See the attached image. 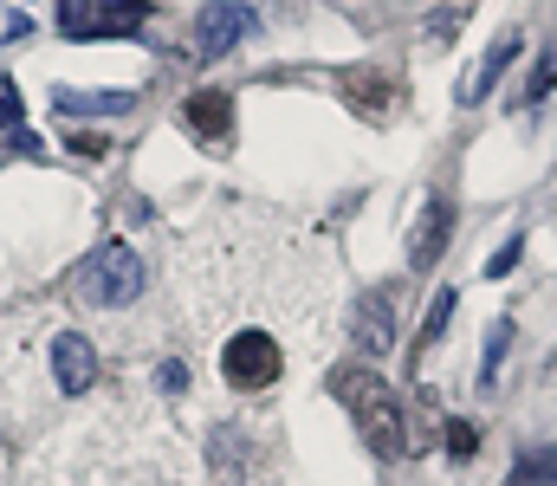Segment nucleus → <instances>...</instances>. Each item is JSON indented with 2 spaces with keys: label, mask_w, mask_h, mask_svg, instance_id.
I'll return each mask as SVG.
<instances>
[{
  "label": "nucleus",
  "mask_w": 557,
  "mask_h": 486,
  "mask_svg": "<svg viewBox=\"0 0 557 486\" xmlns=\"http://www.w3.org/2000/svg\"><path fill=\"white\" fill-rule=\"evenodd\" d=\"M512 486H557V441L539 448V454H525V461L512 468Z\"/></svg>",
  "instance_id": "obj_14"
},
{
  "label": "nucleus",
  "mask_w": 557,
  "mask_h": 486,
  "mask_svg": "<svg viewBox=\"0 0 557 486\" xmlns=\"http://www.w3.org/2000/svg\"><path fill=\"white\" fill-rule=\"evenodd\" d=\"M519 52H525V39H519V33H499V39H493V46L473 59V72L460 78V104H480V98H486V91L506 78V65H512Z\"/></svg>",
  "instance_id": "obj_9"
},
{
  "label": "nucleus",
  "mask_w": 557,
  "mask_h": 486,
  "mask_svg": "<svg viewBox=\"0 0 557 486\" xmlns=\"http://www.w3.org/2000/svg\"><path fill=\"white\" fill-rule=\"evenodd\" d=\"M156 383H162L169 396H182V389H188V370H182V363H162V370H156Z\"/></svg>",
  "instance_id": "obj_20"
},
{
  "label": "nucleus",
  "mask_w": 557,
  "mask_h": 486,
  "mask_svg": "<svg viewBox=\"0 0 557 486\" xmlns=\"http://www.w3.org/2000/svg\"><path fill=\"white\" fill-rule=\"evenodd\" d=\"M350 344L363 357H389L396 350V292H363L350 312Z\"/></svg>",
  "instance_id": "obj_5"
},
{
  "label": "nucleus",
  "mask_w": 557,
  "mask_h": 486,
  "mask_svg": "<svg viewBox=\"0 0 557 486\" xmlns=\"http://www.w3.org/2000/svg\"><path fill=\"white\" fill-rule=\"evenodd\" d=\"M447 240H454V201H447V195H434V201L416 214L409 266H416V273H434V266H441V253H447Z\"/></svg>",
  "instance_id": "obj_6"
},
{
  "label": "nucleus",
  "mask_w": 557,
  "mask_h": 486,
  "mask_svg": "<svg viewBox=\"0 0 557 486\" xmlns=\"http://www.w3.org/2000/svg\"><path fill=\"white\" fill-rule=\"evenodd\" d=\"M337 91H344V104H350L357 117H370V124L396 104V85H389L376 65H344V72H337Z\"/></svg>",
  "instance_id": "obj_8"
},
{
  "label": "nucleus",
  "mask_w": 557,
  "mask_h": 486,
  "mask_svg": "<svg viewBox=\"0 0 557 486\" xmlns=\"http://www.w3.org/2000/svg\"><path fill=\"white\" fill-rule=\"evenodd\" d=\"M331 396L357 415L363 441H370L383 461L409 454V415H403V402L389 396V383H383L370 363H337V370H331Z\"/></svg>",
  "instance_id": "obj_1"
},
{
  "label": "nucleus",
  "mask_w": 557,
  "mask_h": 486,
  "mask_svg": "<svg viewBox=\"0 0 557 486\" xmlns=\"http://www.w3.org/2000/svg\"><path fill=\"white\" fill-rule=\"evenodd\" d=\"M441 448H447V461H473V454H480V428L460 422V415H447V422H441Z\"/></svg>",
  "instance_id": "obj_13"
},
{
  "label": "nucleus",
  "mask_w": 557,
  "mask_h": 486,
  "mask_svg": "<svg viewBox=\"0 0 557 486\" xmlns=\"http://www.w3.org/2000/svg\"><path fill=\"white\" fill-rule=\"evenodd\" d=\"M519 260H525V234H512V240H506V247H499V253L486 260V279H506V273H512Z\"/></svg>",
  "instance_id": "obj_18"
},
{
  "label": "nucleus",
  "mask_w": 557,
  "mask_h": 486,
  "mask_svg": "<svg viewBox=\"0 0 557 486\" xmlns=\"http://www.w3.org/2000/svg\"><path fill=\"white\" fill-rule=\"evenodd\" d=\"M208 468H214V486H247V428H214L208 435Z\"/></svg>",
  "instance_id": "obj_11"
},
{
  "label": "nucleus",
  "mask_w": 557,
  "mask_h": 486,
  "mask_svg": "<svg viewBox=\"0 0 557 486\" xmlns=\"http://www.w3.org/2000/svg\"><path fill=\"white\" fill-rule=\"evenodd\" d=\"M278 370H285V357L267 331H234L221 344V376L234 389H267V383H278Z\"/></svg>",
  "instance_id": "obj_3"
},
{
  "label": "nucleus",
  "mask_w": 557,
  "mask_h": 486,
  "mask_svg": "<svg viewBox=\"0 0 557 486\" xmlns=\"http://www.w3.org/2000/svg\"><path fill=\"white\" fill-rule=\"evenodd\" d=\"M91 13H98V0H59V33L78 39V33L91 26Z\"/></svg>",
  "instance_id": "obj_16"
},
{
  "label": "nucleus",
  "mask_w": 557,
  "mask_h": 486,
  "mask_svg": "<svg viewBox=\"0 0 557 486\" xmlns=\"http://www.w3.org/2000/svg\"><path fill=\"white\" fill-rule=\"evenodd\" d=\"M460 20H467L460 7H447V13H434V20H428V39H434V46H447V39L460 33Z\"/></svg>",
  "instance_id": "obj_19"
},
{
  "label": "nucleus",
  "mask_w": 557,
  "mask_h": 486,
  "mask_svg": "<svg viewBox=\"0 0 557 486\" xmlns=\"http://www.w3.org/2000/svg\"><path fill=\"white\" fill-rule=\"evenodd\" d=\"M253 26H260V20H253V7H247V0H208V7L195 13V39H201V52H208V59L234 52Z\"/></svg>",
  "instance_id": "obj_4"
},
{
  "label": "nucleus",
  "mask_w": 557,
  "mask_h": 486,
  "mask_svg": "<svg viewBox=\"0 0 557 486\" xmlns=\"http://www.w3.org/2000/svg\"><path fill=\"white\" fill-rule=\"evenodd\" d=\"M506 350H512V319L493 324V337H486V350H480V389H486V383H499V363H506Z\"/></svg>",
  "instance_id": "obj_15"
},
{
  "label": "nucleus",
  "mask_w": 557,
  "mask_h": 486,
  "mask_svg": "<svg viewBox=\"0 0 557 486\" xmlns=\"http://www.w3.org/2000/svg\"><path fill=\"white\" fill-rule=\"evenodd\" d=\"M52 376H59L65 396H85V389L98 383V350H91L85 331H59V337H52Z\"/></svg>",
  "instance_id": "obj_7"
},
{
  "label": "nucleus",
  "mask_w": 557,
  "mask_h": 486,
  "mask_svg": "<svg viewBox=\"0 0 557 486\" xmlns=\"http://www.w3.org/2000/svg\"><path fill=\"white\" fill-rule=\"evenodd\" d=\"M552 376H557V357H552Z\"/></svg>",
  "instance_id": "obj_21"
},
{
  "label": "nucleus",
  "mask_w": 557,
  "mask_h": 486,
  "mask_svg": "<svg viewBox=\"0 0 557 486\" xmlns=\"http://www.w3.org/2000/svg\"><path fill=\"white\" fill-rule=\"evenodd\" d=\"M447 319H454V292H434V299H428V312H421V337L434 344V337L447 331Z\"/></svg>",
  "instance_id": "obj_17"
},
{
  "label": "nucleus",
  "mask_w": 557,
  "mask_h": 486,
  "mask_svg": "<svg viewBox=\"0 0 557 486\" xmlns=\"http://www.w3.org/2000/svg\"><path fill=\"white\" fill-rule=\"evenodd\" d=\"M188 124H195V137H208V144H214V137H227V130H234V98H227V91H214V85H208V91H195V98H188Z\"/></svg>",
  "instance_id": "obj_12"
},
{
  "label": "nucleus",
  "mask_w": 557,
  "mask_h": 486,
  "mask_svg": "<svg viewBox=\"0 0 557 486\" xmlns=\"http://www.w3.org/2000/svg\"><path fill=\"white\" fill-rule=\"evenodd\" d=\"M52 111L59 117H131L137 111V91H72V85H59L52 91Z\"/></svg>",
  "instance_id": "obj_10"
},
{
  "label": "nucleus",
  "mask_w": 557,
  "mask_h": 486,
  "mask_svg": "<svg viewBox=\"0 0 557 486\" xmlns=\"http://www.w3.org/2000/svg\"><path fill=\"white\" fill-rule=\"evenodd\" d=\"M137 292H143V260H137V247H124V240H104V247H91V253L72 266V299H78V306L117 312V306H131Z\"/></svg>",
  "instance_id": "obj_2"
}]
</instances>
